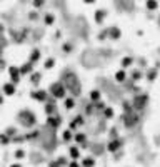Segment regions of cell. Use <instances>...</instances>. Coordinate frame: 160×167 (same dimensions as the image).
<instances>
[{
    "label": "cell",
    "mask_w": 160,
    "mask_h": 167,
    "mask_svg": "<svg viewBox=\"0 0 160 167\" xmlns=\"http://www.w3.org/2000/svg\"><path fill=\"white\" fill-rule=\"evenodd\" d=\"M64 105H65V109H67V111H72V109L75 107V100H73L72 97H65Z\"/></svg>",
    "instance_id": "obj_17"
},
{
    "label": "cell",
    "mask_w": 160,
    "mask_h": 167,
    "mask_svg": "<svg viewBox=\"0 0 160 167\" xmlns=\"http://www.w3.org/2000/svg\"><path fill=\"white\" fill-rule=\"evenodd\" d=\"M40 77H42V75H40L39 72H34V74L30 75V82L34 84V85H39V82H40Z\"/></svg>",
    "instance_id": "obj_23"
},
{
    "label": "cell",
    "mask_w": 160,
    "mask_h": 167,
    "mask_svg": "<svg viewBox=\"0 0 160 167\" xmlns=\"http://www.w3.org/2000/svg\"><path fill=\"white\" fill-rule=\"evenodd\" d=\"M82 167H95V159H93V157L82 159Z\"/></svg>",
    "instance_id": "obj_16"
},
{
    "label": "cell",
    "mask_w": 160,
    "mask_h": 167,
    "mask_svg": "<svg viewBox=\"0 0 160 167\" xmlns=\"http://www.w3.org/2000/svg\"><path fill=\"white\" fill-rule=\"evenodd\" d=\"M12 139H10V137L9 136H7V134L5 132H2V134H0V144H3V145H7V144H9V142H10Z\"/></svg>",
    "instance_id": "obj_26"
},
{
    "label": "cell",
    "mask_w": 160,
    "mask_h": 167,
    "mask_svg": "<svg viewBox=\"0 0 160 167\" xmlns=\"http://www.w3.org/2000/svg\"><path fill=\"white\" fill-rule=\"evenodd\" d=\"M120 147H122V140L120 139H113V140L109 142L107 150H109L110 154H113V152H117V150H120Z\"/></svg>",
    "instance_id": "obj_5"
},
{
    "label": "cell",
    "mask_w": 160,
    "mask_h": 167,
    "mask_svg": "<svg viewBox=\"0 0 160 167\" xmlns=\"http://www.w3.org/2000/svg\"><path fill=\"white\" fill-rule=\"evenodd\" d=\"M64 52H67V54H68V52H72V45H70V44H64Z\"/></svg>",
    "instance_id": "obj_34"
},
{
    "label": "cell",
    "mask_w": 160,
    "mask_h": 167,
    "mask_svg": "<svg viewBox=\"0 0 160 167\" xmlns=\"http://www.w3.org/2000/svg\"><path fill=\"white\" fill-rule=\"evenodd\" d=\"M2 90H3V94H5V95H14L15 94V85L12 84V82H5L3 84V87H2Z\"/></svg>",
    "instance_id": "obj_7"
},
{
    "label": "cell",
    "mask_w": 160,
    "mask_h": 167,
    "mask_svg": "<svg viewBox=\"0 0 160 167\" xmlns=\"http://www.w3.org/2000/svg\"><path fill=\"white\" fill-rule=\"evenodd\" d=\"M100 99H102V94H100V90H92L90 92V100H92L93 104H97V102H100Z\"/></svg>",
    "instance_id": "obj_14"
},
{
    "label": "cell",
    "mask_w": 160,
    "mask_h": 167,
    "mask_svg": "<svg viewBox=\"0 0 160 167\" xmlns=\"http://www.w3.org/2000/svg\"><path fill=\"white\" fill-rule=\"evenodd\" d=\"M14 156H15V159H23V157H25V150H23V149H17Z\"/></svg>",
    "instance_id": "obj_27"
},
{
    "label": "cell",
    "mask_w": 160,
    "mask_h": 167,
    "mask_svg": "<svg viewBox=\"0 0 160 167\" xmlns=\"http://www.w3.org/2000/svg\"><path fill=\"white\" fill-rule=\"evenodd\" d=\"M155 75H157V72H155V70H150V74H149V80H155Z\"/></svg>",
    "instance_id": "obj_36"
},
{
    "label": "cell",
    "mask_w": 160,
    "mask_h": 167,
    "mask_svg": "<svg viewBox=\"0 0 160 167\" xmlns=\"http://www.w3.org/2000/svg\"><path fill=\"white\" fill-rule=\"evenodd\" d=\"M68 156H70L73 161H77V159H80V149L77 147V145H72L70 149H68Z\"/></svg>",
    "instance_id": "obj_13"
},
{
    "label": "cell",
    "mask_w": 160,
    "mask_h": 167,
    "mask_svg": "<svg viewBox=\"0 0 160 167\" xmlns=\"http://www.w3.org/2000/svg\"><path fill=\"white\" fill-rule=\"evenodd\" d=\"M125 80H127V72L124 70V69L117 70V72H115V82L122 84V82H125Z\"/></svg>",
    "instance_id": "obj_12"
},
{
    "label": "cell",
    "mask_w": 160,
    "mask_h": 167,
    "mask_svg": "<svg viewBox=\"0 0 160 167\" xmlns=\"http://www.w3.org/2000/svg\"><path fill=\"white\" fill-rule=\"evenodd\" d=\"M68 167H80V164L77 161H72V162H68Z\"/></svg>",
    "instance_id": "obj_37"
},
{
    "label": "cell",
    "mask_w": 160,
    "mask_h": 167,
    "mask_svg": "<svg viewBox=\"0 0 160 167\" xmlns=\"http://www.w3.org/2000/svg\"><path fill=\"white\" fill-rule=\"evenodd\" d=\"M5 134H7V136H15V134H17V129H15V127H9V129H5Z\"/></svg>",
    "instance_id": "obj_29"
},
{
    "label": "cell",
    "mask_w": 160,
    "mask_h": 167,
    "mask_svg": "<svg viewBox=\"0 0 160 167\" xmlns=\"http://www.w3.org/2000/svg\"><path fill=\"white\" fill-rule=\"evenodd\" d=\"M73 140H75L77 144H80L82 147H85V144H87V136H85L84 132H79V134L73 136Z\"/></svg>",
    "instance_id": "obj_8"
},
{
    "label": "cell",
    "mask_w": 160,
    "mask_h": 167,
    "mask_svg": "<svg viewBox=\"0 0 160 167\" xmlns=\"http://www.w3.org/2000/svg\"><path fill=\"white\" fill-rule=\"evenodd\" d=\"M39 60H40V50H39V48H34V50L30 52V57H28V62L35 65L37 62H39Z\"/></svg>",
    "instance_id": "obj_9"
},
{
    "label": "cell",
    "mask_w": 160,
    "mask_h": 167,
    "mask_svg": "<svg viewBox=\"0 0 160 167\" xmlns=\"http://www.w3.org/2000/svg\"><path fill=\"white\" fill-rule=\"evenodd\" d=\"M147 9H149V10H157L158 3L157 2H147Z\"/></svg>",
    "instance_id": "obj_28"
},
{
    "label": "cell",
    "mask_w": 160,
    "mask_h": 167,
    "mask_svg": "<svg viewBox=\"0 0 160 167\" xmlns=\"http://www.w3.org/2000/svg\"><path fill=\"white\" fill-rule=\"evenodd\" d=\"M109 35H110V39L118 40L122 37V32H120V28H118V27H112V28H109Z\"/></svg>",
    "instance_id": "obj_10"
},
{
    "label": "cell",
    "mask_w": 160,
    "mask_h": 167,
    "mask_svg": "<svg viewBox=\"0 0 160 167\" xmlns=\"http://www.w3.org/2000/svg\"><path fill=\"white\" fill-rule=\"evenodd\" d=\"M3 67H5V62H3V60H2V59H0V70H2V69H3Z\"/></svg>",
    "instance_id": "obj_39"
},
{
    "label": "cell",
    "mask_w": 160,
    "mask_h": 167,
    "mask_svg": "<svg viewBox=\"0 0 160 167\" xmlns=\"http://www.w3.org/2000/svg\"><path fill=\"white\" fill-rule=\"evenodd\" d=\"M7 72L10 74V79H12L10 82L14 85L20 82V77H22V75H20V67H18V65H10V67L7 69Z\"/></svg>",
    "instance_id": "obj_3"
},
{
    "label": "cell",
    "mask_w": 160,
    "mask_h": 167,
    "mask_svg": "<svg viewBox=\"0 0 160 167\" xmlns=\"http://www.w3.org/2000/svg\"><path fill=\"white\" fill-rule=\"evenodd\" d=\"M30 97L34 100H39V102H47L48 92L47 90H34V92H30Z\"/></svg>",
    "instance_id": "obj_4"
},
{
    "label": "cell",
    "mask_w": 160,
    "mask_h": 167,
    "mask_svg": "<svg viewBox=\"0 0 160 167\" xmlns=\"http://www.w3.org/2000/svg\"><path fill=\"white\" fill-rule=\"evenodd\" d=\"M37 137H39V130H34V132L27 134V137H25V139H37Z\"/></svg>",
    "instance_id": "obj_30"
},
{
    "label": "cell",
    "mask_w": 160,
    "mask_h": 167,
    "mask_svg": "<svg viewBox=\"0 0 160 167\" xmlns=\"http://www.w3.org/2000/svg\"><path fill=\"white\" fill-rule=\"evenodd\" d=\"M105 17H107V12L105 10H97L95 12V17H93V19H95L97 23H102L105 20Z\"/></svg>",
    "instance_id": "obj_15"
},
{
    "label": "cell",
    "mask_w": 160,
    "mask_h": 167,
    "mask_svg": "<svg viewBox=\"0 0 160 167\" xmlns=\"http://www.w3.org/2000/svg\"><path fill=\"white\" fill-rule=\"evenodd\" d=\"M53 112H55V105H53V104H47V105H45V114H47L48 117H52Z\"/></svg>",
    "instance_id": "obj_25"
},
{
    "label": "cell",
    "mask_w": 160,
    "mask_h": 167,
    "mask_svg": "<svg viewBox=\"0 0 160 167\" xmlns=\"http://www.w3.org/2000/svg\"><path fill=\"white\" fill-rule=\"evenodd\" d=\"M132 77H133V80H138V79H140V77H142V74H140V72H138V70H135L133 74H132Z\"/></svg>",
    "instance_id": "obj_35"
},
{
    "label": "cell",
    "mask_w": 160,
    "mask_h": 167,
    "mask_svg": "<svg viewBox=\"0 0 160 167\" xmlns=\"http://www.w3.org/2000/svg\"><path fill=\"white\" fill-rule=\"evenodd\" d=\"M34 7L35 9H40V7H43V2H34Z\"/></svg>",
    "instance_id": "obj_38"
},
{
    "label": "cell",
    "mask_w": 160,
    "mask_h": 167,
    "mask_svg": "<svg viewBox=\"0 0 160 167\" xmlns=\"http://www.w3.org/2000/svg\"><path fill=\"white\" fill-rule=\"evenodd\" d=\"M53 65H55V59H52V57H48V59L43 62V67L47 69V70H50V69H53Z\"/></svg>",
    "instance_id": "obj_21"
},
{
    "label": "cell",
    "mask_w": 160,
    "mask_h": 167,
    "mask_svg": "<svg viewBox=\"0 0 160 167\" xmlns=\"http://www.w3.org/2000/svg\"><path fill=\"white\" fill-rule=\"evenodd\" d=\"M18 117H20V120H22V124L27 125V127H32V125L35 124V114H32V112H28V111L20 112Z\"/></svg>",
    "instance_id": "obj_2"
},
{
    "label": "cell",
    "mask_w": 160,
    "mask_h": 167,
    "mask_svg": "<svg viewBox=\"0 0 160 167\" xmlns=\"http://www.w3.org/2000/svg\"><path fill=\"white\" fill-rule=\"evenodd\" d=\"M73 136H75V134L72 132V130H64V134H62V139L65 140V142H68V140H72L73 139Z\"/></svg>",
    "instance_id": "obj_20"
},
{
    "label": "cell",
    "mask_w": 160,
    "mask_h": 167,
    "mask_svg": "<svg viewBox=\"0 0 160 167\" xmlns=\"http://www.w3.org/2000/svg\"><path fill=\"white\" fill-rule=\"evenodd\" d=\"M47 124L50 125V127H59V125L62 124V119H60V117H55V115L47 117Z\"/></svg>",
    "instance_id": "obj_11"
},
{
    "label": "cell",
    "mask_w": 160,
    "mask_h": 167,
    "mask_svg": "<svg viewBox=\"0 0 160 167\" xmlns=\"http://www.w3.org/2000/svg\"><path fill=\"white\" fill-rule=\"evenodd\" d=\"M147 100H149V97L147 95H142V97H137V100H135V107H143V105L147 104Z\"/></svg>",
    "instance_id": "obj_18"
},
{
    "label": "cell",
    "mask_w": 160,
    "mask_h": 167,
    "mask_svg": "<svg viewBox=\"0 0 160 167\" xmlns=\"http://www.w3.org/2000/svg\"><path fill=\"white\" fill-rule=\"evenodd\" d=\"M120 65H122V69L130 67V65H133V59H132V57H124V59H122V62H120Z\"/></svg>",
    "instance_id": "obj_19"
},
{
    "label": "cell",
    "mask_w": 160,
    "mask_h": 167,
    "mask_svg": "<svg viewBox=\"0 0 160 167\" xmlns=\"http://www.w3.org/2000/svg\"><path fill=\"white\" fill-rule=\"evenodd\" d=\"M43 22H45V25H53V22H55V17H53L52 14H47L43 17Z\"/></svg>",
    "instance_id": "obj_24"
},
{
    "label": "cell",
    "mask_w": 160,
    "mask_h": 167,
    "mask_svg": "<svg viewBox=\"0 0 160 167\" xmlns=\"http://www.w3.org/2000/svg\"><path fill=\"white\" fill-rule=\"evenodd\" d=\"M0 54H2V48H0Z\"/></svg>",
    "instance_id": "obj_41"
},
{
    "label": "cell",
    "mask_w": 160,
    "mask_h": 167,
    "mask_svg": "<svg viewBox=\"0 0 160 167\" xmlns=\"http://www.w3.org/2000/svg\"><path fill=\"white\" fill-rule=\"evenodd\" d=\"M57 162H59V165L62 167V165L67 164V159H65V157H59V159H57Z\"/></svg>",
    "instance_id": "obj_33"
},
{
    "label": "cell",
    "mask_w": 160,
    "mask_h": 167,
    "mask_svg": "<svg viewBox=\"0 0 160 167\" xmlns=\"http://www.w3.org/2000/svg\"><path fill=\"white\" fill-rule=\"evenodd\" d=\"M73 122H75L77 125H84V122H85V120H84V117H82V115H77L75 119H73Z\"/></svg>",
    "instance_id": "obj_31"
},
{
    "label": "cell",
    "mask_w": 160,
    "mask_h": 167,
    "mask_svg": "<svg viewBox=\"0 0 160 167\" xmlns=\"http://www.w3.org/2000/svg\"><path fill=\"white\" fill-rule=\"evenodd\" d=\"M95 107L98 109V111H105V109H107V105L100 100V102H97V104H95Z\"/></svg>",
    "instance_id": "obj_32"
},
{
    "label": "cell",
    "mask_w": 160,
    "mask_h": 167,
    "mask_svg": "<svg viewBox=\"0 0 160 167\" xmlns=\"http://www.w3.org/2000/svg\"><path fill=\"white\" fill-rule=\"evenodd\" d=\"M10 167H22V164H20V162H17V164H12Z\"/></svg>",
    "instance_id": "obj_40"
},
{
    "label": "cell",
    "mask_w": 160,
    "mask_h": 167,
    "mask_svg": "<svg viewBox=\"0 0 160 167\" xmlns=\"http://www.w3.org/2000/svg\"><path fill=\"white\" fill-rule=\"evenodd\" d=\"M48 94H52L55 99H64L65 100V95H67V89H65L64 84L60 82H53L48 89Z\"/></svg>",
    "instance_id": "obj_1"
},
{
    "label": "cell",
    "mask_w": 160,
    "mask_h": 167,
    "mask_svg": "<svg viewBox=\"0 0 160 167\" xmlns=\"http://www.w3.org/2000/svg\"><path fill=\"white\" fill-rule=\"evenodd\" d=\"M28 74H34V64H30V62H27V64H23L22 67H20V75H28Z\"/></svg>",
    "instance_id": "obj_6"
},
{
    "label": "cell",
    "mask_w": 160,
    "mask_h": 167,
    "mask_svg": "<svg viewBox=\"0 0 160 167\" xmlns=\"http://www.w3.org/2000/svg\"><path fill=\"white\" fill-rule=\"evenodd\" d=\"M104 115H105V119H113L115 112H113V109H112V107H109V105H107V109L104 111Z\"/></svg>",
    "instance_id": "obj_22"
}]
</instances>
